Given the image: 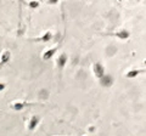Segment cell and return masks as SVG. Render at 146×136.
Instances as JSON below:
<instances>
[{
  "mask_svg": "<svg viewBox=\"0 0 146 136\" xmlns=\"http://www.w3.org/2000/svg\"><path fill=\"white\" fill-rule=\"evenodd\" d=\"M51 39H52V33H51L50 30H48V32H45V33L42 35V37L34 38L33 42H43V43H46V42H50Z\"/></svg>",
  "mask_w": 146,
  "mask_h": 136,
  "instance_id": "obj_6",
  "label": "cell"
},
{
  "mask_svg": "<svg viewBox=\"0 0 146 136\" xmlns=\"http://www.w3.org/2000/svg\"><path fill=\"white\" fill-rule=\"evenodd\" d=\"M10 60H11V52L9 51V50L3 51L1 56H0V68H1L3 66H5Z\"/></svg>",
  "mask_w": 146,
  "mask_h": 136,
  "instance_id": "obj_3",
  "label": "cell"
},
{
  "mask_svg": "<svg viewBox=\"0 0 146 136\" xmlns=\"http://www.w3.org/2000/svg\"><path fill=\"white\" fill-rule=\"evenodd\" d=\"M33 105H34V103H28L26 101H17V102H13L11 105V107H12V110H15V111H22L23 108L33 106Z\"/></svg>",
  "mask_w": 146,
  "mask_h": 136,
  "instance_id": "obj_2",
  "label": "cell"
},
{
  "mask_svg": "<svg viewBox=\"0 0 146 136\" xmlns=\"http://www.w3.org/2000/svg\"><path fill=\"white\" fill-rule=\"evenodd\" d=\"M39 121H40V118L38 116H33L29 119V121H28V130L29 131H33L36 128V126H38Z\"/></svg>",
  "mask_w": 146,
  "mask_h": 136,
  "instance_id": "obj_5",
  "label": "cell"
},
{
  "mask_svg": "<svg viewBox=\"0 0 146 136\" xmlns=\"http://www.w3.org/2000/svg\"><path fill=\"white\" fill-rule=\"evenodd\" d=\"M113 35L117 37L118 39H121V40H125V39L129 38L130 33L128 30H125V29H121V30H117L116 33H113Z\"/></svg>",
  "mask_w": 146,
  "mask_h": 136,
  "instance_id": "obj_9",
  "label": "cell"
},
{
  "mask_svg": "<svg viewBox=\"0 0 146 136\" xmlns=\"http://www.w3.org/2000/svg\"><path fill=\"white\" fill-rule=\"evenodd\" d=\"M141 73H145V69H130L129 72H127V78L128 79H134L135 77H138Z\"/></svg>",
  "mask_w": 146,
  "mask_h": 136,
  "instance_id": "obj_10",
  "label": "cell"
},
{
  "mask_svg": "<svg viewBox=\"0 0 146 136\" xmlns=\"http://www.w3.org/2000/svg\"><path fill=\"white\" fill-rule=\"evenodd\" d=\"M5 88H6V84L5 83H0V91L5 90Z\"/></svg>",
  "mask_w": 146,
  "mask_h": 136,
  "instance_id": "obj_12",
  "label": "cell"
},
{
  "mask_svg": "<svg viewBox=\"0 0 146 136\" xmlns=\"http://www.w3.org/2000/svg\"><path fill=\"white\" fill-rule=\"evenodd\" d=\"M56 63H57V67L60 68V69H62L67 63V55L66 53H60L57 57V60H56Z\"/></svg>",
  "mask_w": 146,
  "mask_h": 136,
  "instance_id": "obj_7",
  "label": "cell"
},
{
  "mask_svg": "<svg viewBox=\"0 0 146 136\" xmlns=\"http://www.w3.org/2000/svg\"><path fill=\"white\" fill-rule=\"evenodd\" d=\"M56 51H57V46H54V48H50V49H48L46 51H45L44 53H43V60L44 61H49V60H51V58L54 57V55L56 53Z\"/></svg>",
  "mask_w": 146,
  "mask_h": 136,
  "instance_id": "obj_4",
  "label": "cell"
},
{
  "mask_svg": "<svg viewBox=\"0 0 146 136\" xmlns=\"http://www.w3.org/2000/svg\"><path fill=\"white\" fill-rule=\"evenodd\" d=\"M93 72L95 77H96L98 79H101L102 77L105 75V71H104V66L101 65L100 62H95L94 66H93Z\"/></svg>",
  "mask_w": 146,
  "mask_h": 136,
  "instance_id": "obj_1",
  "label": "cell"
},
{
  "mask_svg": "<svg viewBox=\"0 0 146 136\" xmlns=\"http://www.w3.org/2000/svg\"><path fill=\"white\" fill-rule=\"evenodd\" d=\"M28 5H29L31 7H38V6H39V3H38V1H35V3L31 1V3H28Z\"/></svg>",
  "mask_w": 146,
  "mask_h": 136,
  "instance_id": "obj_11",
  "label": "cell"
},
{
  "mask_svg": "<svg viewBox=\"0 0 146 136\" xmlns=\"http://www.w3.org/2000/svg\"><path fill=\"white\" fill-rule=\"evenodd\" d=\"M100 83H101L102 86L108 88V86H111V85L113 84V78L111 75H104L102 78L100 79Z\"/></svg>",
  "mask_w": 146,
  "mask_h": 136,
  "instance_id": "obj_8",
  "label": "cell"
}]
</instances>
